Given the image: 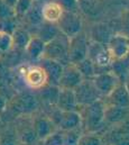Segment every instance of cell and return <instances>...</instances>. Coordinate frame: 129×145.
<instances>
[{
    "label": "cell",
    "mask_w": 129,
    "mask_h": 145,
    "mask_svg": "<svg viewBox=\"0 0 129 145\" xmlns=\"http://www.w3.org/2000/svg\"><path fill=\"white\" fill-rule=\"evenodd\" d=\"M106 107L107 105L104 100L100 99L80 108V114L82 116V129L84 133H98V131L102 128L106 123Z\"/></svg>",
    "instance_id": "1"
},
{
    "label": "cell",
    "mask_w": 129,
    "mask_h": 145,
    "mask_svg": "<svg viewBox=\"0 0 129 145\" xmlns=\"http://www.w3.org/2000/svg\"><path fill=\"white\" fill-rule=\"evenodd\" d=\"M39 105L40 103L37 98V95L29 91L17 93L8 104L9 109L15 115H17V117L35 114L39 110Z\"/></svg>",
    "instance_id": "2"
},
{
    "label": "cell",
    "mask_w": 129,
    "mask_h": 145,
    "mask_svg": "<svg viewBox=\"0 0 129 145\" xmlns=\"http://www.w3.org/2000/svg\"><path fill=\"white\" fill-rule=\"evenodd\" d=\"M88 57L97 67V74L110 70L111 64L113 62V59L110 54V51H109L107 44L96 42L92 39H90Z\"/></svg>",
    "instance_id": "3"
},
{
    "label": "cell",
    "mask_w": 129,
    "mask_h": 145,
    "mask_svg": "<svg viewBox=\"0 0 129 145\" xmlns=\"http://www.w3.org/2000/svg\"><path fill=\"white\" fill-rule=\"evenodd\" d=\"M68 44H70V37H67L61 32L54 39L46 43L44 57L55 60V61L62 63L63 65L70 63Z\"/></svg>",
    "instance_id": "4"
},
{
    "label": "cell",
    "mask_w": 129,
    "mask_h": 145,
    "mask_svg": "<svg viewBox=\"0 0 129 145\" xmlns=\"http://www.w3.org/2000/svg\"><path fill=\"white\" fill-rule=\"evenodd\" d=\"M90 37L85 31L70 38L68 44V60L70 63L78 64L88 57Z\"/></svg>",
    "instance_id": "5"
},
{
    "label": "cell",
    "mask_w": 129,
    "mask_h": 145,
    "mask_svg": "<svg viewBox=\"0 0 129 145\" xmlns=\"http://www.w3.org/2000/svg\"><path fill=\"white\" fill-rule=\"evenodd\" d=\"M60 31L67 37H73L81 33L83 29V18L79 11H67L65 10L61 19L57 23Z\"/></svg>",
    "instance_id": "6"
},
{
    "label": "cell",
    "mask_w": 129,
    "mask_h": 145,
    "mask_svg": "<svg viewBox=\"0 0 129 145\" xmlns=\"http://www.w3.org/2000/svg\"><path fill=\"white\" fill-rule=\"evenodd\" d=\"M15 128H16L20 144L36 145L37 142H39L33 126L32 115L17 117V120L15 123Z\"/></svg>",
    "instance_id": "7"
},
{
    "label": "cell",
    "mask_w": 129,
    "mask_h": 145,
    "mask_svg": "<svg viewBox=\"0 0 129 145\" xmlns=\"http://www.w3.org/2000/svg\"><path fill=\"white\" fill-rule=\"evenodd\" d=\"M75 97L78 100V104L81 107L88 106L97 100L103 99L100 95V92L98 91L97 87L94 86L92 79H84L75 89Z\"/></svg>",
    "instance_id": "8"
},
{
    "label": "cell",
    "mask_w": 129,
    "mask_h": 145,
    "mask_svg": "<svg viewBox=\"0 0 129 145\" xmlns=\"http://www.w3.org/2000/svg\"><path fill=\"white\" fill-rule=\"evenodd\" d=\"M22 74L25 84L31 90L37 91L48 84L46 72L38 63L26 67V69L24 70V72H22Z\"/></svg>",
    "instance_id": "9"
},
{
    "label": "cell",
    "mask_w": 129,
    "mask_h": 145,
    "mask_svg": "<svg viewBox=\"0 0 129 145\" xmlns=\"http://www.w3.org/2000/svg\"><path fill=\"white\" fill-rule=\"evenodd\" d=\"M32 117L33 126L39 142L44 141L45 138H47L59 129L57 126L54 124V121L50 118V116L46 112L38 110L35 114H33Z\"/></svg>",
    "instance_id": "10"
},
{
    "label": "cell",
    "mask_w": 129,
    "mask_h": 145,
    "mask_svg": "<svg viewBox=\"0 0 129 145\" xmlns=\"http://www.w3.org/2000/svg\"><path fill=\"white\" fill-rule=\"evenodd\" d=\"M92 81L94 83V86L97 87L98 91L100 92L102 98L108 97L115 89L116 87L122 82L119 76L113 72L111 69L104 72L98 73L92 78Z\"/></svg>",
    "instance_id": "11"
},
{
    "label": "cell",
    "mask_w": 129,
    "mask_h": 145,
    "mask_svg": "<svg viewBox=\"0 0 129 145\" xmlns=\"http://www.w3.org/2000/svg\"><path fill=\"white\" fill-rule=\"evenodd\" d=\"M113 61L122 60L129 56V36L124 33H116L107 44Z\"/></svg>",
    "instance_id": "12"
},
{
    "label": "cell",
    "mask_w": 129,
    "mask_h": 145,
    "mask_svg": "<svg viewBox=\"0 0 129 145\" xmlns=\"http://www.w3.org/2000/svg\"><path fill=\"white\" fill-rule=\"evenodd\" d=\"M84 80L82 73L80 72L76 64L67 63L64 65L63 72L61 75L59 87L61 89H71L74 90L82 81Z\"/></svg>",
    "instance_id": "13"
},
{
    "label": "cell",
    "mask_w": 129,
    "mask_h": 145,
    "mask_svg": "<svg viewBox=\"0 0 129 145\" xmlns=\"http://www.w3.org/2000/svg\"><path fill=\"white\" fill-rule=\"evenodd\" d=\"M37 63L45 70L46 75H47V80H48V84L59 86L64 65L55 60H51V59H46V57L40 59Z\"/></svg>",
    "instance_id": "14"
},
{
    "label": "cell",
    "mask_w": 129,
    "mask_h": 145,
    "mask_svg": "<svg viewBox=\"0 0 129 145\" xmlns=\"http://www.w3.org/2000/svg\"><path fill=\"white\" fill-rule=\"evenodd\" d=\"M103 100L107 106L129 108V92L125 82H120L108 97L103 98Z\"/></svg>",
    "instance_id": "15"
},
{
    "label": "cell",
    "mask_w": 129,
    "mask_h": 145,
    "mask_svg": "<svg viewBox=\"0 0 129 145\" xmlns=\"http://www.w3.org/2000/svg\"><path fill=\"white\" fill-rule=\"evenodd\" d=\"M113 34H116L112 29V27L108 24V23H103V22H98L92 24V26L90 27V33L88 34L90 39L100 42L103 44H108L109 39L112 37Z\"/></svg>",
    "instance_id": "16"
},
{
    "label": "cell",
    "mask_w": 129,
    "mask_h": 145,
    "mask_svg": "<svg viewBox=\"0 0 129 145\" xmlns=\"http://www.w3.org/2000/svg\"><path fill=\"white\" fill-rule=\"evenodd\" d=\"M60 91H61V88L59 86L47 84L44 88L37 90L36 95L40 104H44V106L52 108V107H55L57 104Z\"/></svg>",
    "instance_id": "17"
},
{
    "label": "cell",
    "mask_w": 129,
    "mask_h": 145,
    "mask_svg": "<svg viewBox=\"0 0 129 145\" xmlns=\"http://www.w3.org/2000/svg\"><path fill=\"white\" fill-rule=\"evenodd\" d=\"M64 11V8L55 0H47L43 3L42 7V15L44 22L54 23V24L59 23Z\"/></svg>",
    "instance_id": "18"
},
{
    "label": "cell",
    "mask_w": 129,
    "mask_h": 145,
    "mask_svg": "<svg viewBox=\"0 0 129 145\" xmlns=\"http://www.w3.org/2000/svg\"><path fill=\"white\" fill-rule=\"evenodd\" d=\"M57 127L63 132L82 128V116L80 111H62V116Z\"/></svg>",
    "instance_id": "19"
},
{
    "label": "cell",
    "mask_w": 129,
    "mask_h": 145,
    "mask_svg": "<svg viewBox=\"0 0 129 145\" xmlns=\"http://www.w3.org/2000/svg\"><path fill=\"white\" fill-rule=\"evenodd\" d=\"M56 107L63 111H80V106L78 104L75 92L71 89H61Z\"/></svg>",
    "instance_id": "20"
},
{
    "label": "cell",
    "mask_w": 129,
    "mask_h": 145,
    "mask_svg": "<svg viewBox=\"0 0 129 145\" xmlns=\"http://www.w3.org/2000/svg\"><path fill=\"white\" fill-rule=\"evenodd\" d=\"M45 47H46V43L43 39H40L36 35H33L27 47L25 48V52L31 61L37 63L40 59L44 57Z\"/></svg>",
    "instance_id": "21"
},
{
    "label": "cell",
    "mask_w": 129,
    "mask_h": 145,
    "mask_svg": "<svg viewBox=\"0 0 129 145\" xmlns=\"http://www.w3.org/2000/svg\"><path fill=\"white\" fill-rule=\"evenodd\" d=\"M104 9L102 0H79V10L81 15L88 17H98Z\"/></svg>",
    "instance_id": "22"
},
{
    "label": "cell",
    "mask_w": 129,
    "mask_h": 145,
    "mask_svg": "<svg viewBox=\"0 0 129 145\" xmlns=\"http://www.w3.org/2000/svg\"><path fill=\"white\" fill-rule=\"evenodd\" d=\"M60 33H61V31H60L57 24L44 22L42 25H39V26L36 28L34 35L38 36L40 39H43L45 43H48V42H51L52 39H54Z\"/></svg>",
    "instance_id": "23"
},
{
    "label": "cell",
    "mask_w": 129,
    "mask_h": 145,
    "mask_svg": "<svg viewBox=\"0 0 129 145\" xmlns=\"http://www.w3.org/2000/svg\"><path fill=\"white\" fill-rule=\"evenodd\" d=\"M129 115V108H121L116 106H107L104 121L108 124H117L126 119Z\"/></svg>",
    "instance_id": "24"
},
{
    "label": "cell",
    "mask_w": 129,
    "mask_h": 145,
    "mask_svg": "<svg viewBox=\"0 0 129 145\" xmlns=\"http://www.w3.org/2000/svg\"><path fill=\"white\" fill-rule=\"evenodd\" d=\"M11 35H12V39H14V47H18L24 51L27 47V45L33 36L29 33V31L24 27H16Z\"/></svg>",
    "instance_id": "25"
},
{
    "label": "cell",
    "mask_w": 129,
    "mask_h": 145,
    "mask_svg": "<svg viewBox=\"0 0 129 145\" xmlns=\"http://www.w3.org/2000/svg\"><path fill=\"white\" fill-rule=\"evenodd\" d=\"M40 1H35L33 7L29 9V11L25 15V20L28 23V25H31L33 27L37 28L39 25H42L44 23V19H43V15H42V6H38Z\"/></svg>",
    "instance_id": "26"
},
{
    "label": "cell",
    "mask_w": 129,
    "mask_h": 145,
    "mask_svg": "<svg viewBox=\"0 0 129 145\" xmlns=\"http://www.w3.org/2000/svg\"><path fill=\"white\" fill-rule=\"evenodd\" d=\"M0 145H20L15 126H7L0 132Z\"/></svg>",
    "instance_id": "27"
},
{
    "label": "cell",
    "mask_w": 129,
    "mask_h": 145,
    "mask_svg": "<svg viewBox=\"0 0 129 145\" xmlns=\"http://www.w3.org/2000/svg\"><path fill=\"white\" fill-rule=\"evenodd\" d=\"M76 65H78L80 72L82 73L84 79H92L97 74V67L94 65V63L89 57L84 59L83 61H81Z\"/></svg>",
    "instance_id": "28"
},
{
    "label": "cell",
    "mask_w": 129,
    "mask_h": 145,
    "mask_svg": "<svg viewBox=\"0 0 129 145\" xmlns=\"http://www.w3.org/2000/svg\"><path fill=\"white\" fill-rule=\"evenodd\" d=\"M83 133L82 128L63 132V145H79L80 137Z\"/></svg>",
    "instance_id": "29"
},
{
    "label": "cell",
    "mask_w": 129,
    "mask_h": 145,
    "mask_svg": "<svg viewBox=\"0 0 129 145\" xmlns=\"http://www.w3.org/2000/svg\"><path fill=\"white\" fill-rule=\"evenodd\" d=\"M14 48L12 35L7 32L0 31V54H6Z\"/></svg>",
    "instance_id": "30"
},
{
    "label": "cell",
    "mask_w": 129,
    "mask_h": 145,
    "mask_svg": "<svg viewBox=\"0 0 129 145\" xmlns=\"http://www.w3.org/2000/svg\"><path fill=\"white\" fill-rule=\"evenodd\" d=\"M34 2H35V0H18L16 7L14 9L16 17L24 18L25 15L29 11V9L33 7Z\"/></svg>",
    "instance_id": "31"
},
{
    "label": "cell",
    "mask_w": 129,
    "mask_h": 145,
    "mask_svg": "<svg viewBox=\"0 0 129 145\" xmlns=\"http://www.w3.org/2000/svg\"><path fill=\"white\" fill-rule=\"evenodd\" d=\"M79 145H102V141L97 133H83L80 137Z\"/></svg>",
    "instance_id": "32"
},
{
    "label": "cell",
    "mask_w": 129,
    "mask_h": 145,
    "mask_svg": "<svg viewBox=\"0 0 129 145\" xmlns=\"http://www.w3.org/2000/svg\"><path fill=\"white\" fill-rule=\"evenodd\" d=\"M43 145H63V131L57 129L51 136L42 141Z\"/></svg>",
    "instance_id": "33"
},
{
    "label": "cell",
    "mask_w": 129,
    "mask_h": 145,
    "mask_svg": "<svg viewBox=\"0 0 129 145\" xmlns=\"http://www.w3.org/2000/svg\"><path fill=\"white\" fill-rule=\"evenodd\" d=\"M15 10L11 9L10 7H8L2 0H0V20H5V19H11L15 18Z\"/></svg>",
    "instance_id": "34"
},
{
    "label": "cell",
    "mask_w": 129,
    "mask_h": 145,
    "mask_svg": "<svg viewBox=\"0 0 129 145\" xmlns=\"http://www.w3.org/2000/svg\"><path fill=\"white\" fill-rule=\"evenodd\" d=\"M57 1L63 8L64 10L67 11H79V0H55Z\"/></svg>",
    "instance_id": "35"
},
{
    "label": "cell",
    "mask_w": 129,
    "mask_h": 145,
    "mask_svg": "<svg viewBox=\"0 0 129 145\" xmlns=\"http://www.w3.org/2000/svg\"><path fill=\"white\" fill-rule=\"evenodd\" d=\"M120 22H121V27H122V33L129 36V8L125 9L121 14L120 17Z\"/></svg>",
    "instance_id": "36"
},
{
    "label": "cell",
    "mask_w": 129,
    "mask_h": 145,
    "mask_svg": "<svg viewBox=\"0 0 129 145\" xmlns=\"http://www.w3.org/2000/svg\"><path fill=\"white\" fill-rule=\"evenodd\" d=\"M2 1H3L8 7H10L11 9H15V7H16L18 0H2Z\"/></svg>",
    "instance_id": "37"
},
{
    "label": "cell",
    "mask_w": 129,
    "mask_h": 145,
    "mask_svg": "<svg viewBox=\"0 0 129 145\" xmlns=\"http://www.w3.org/2000/svg\"><path fill=\"white\" fill-rule=\"evenodd\" d=\"M124 82H125V84H126V87H127V89H128V92H129V74L127 75V78H126V80H125Z\"/></svg>",
    "instance_id": "38"
},
{
    "label": "cell",
    "mask_w": 129,
    "mask_h": 145,
    "mask_svg": "<svg viewBox=\"0 0 129 145\" xmlns=\"http://www.w3.org/2000/svg\"><path fill=\"white\" fill-rule=\"evenodd\" d=\"M35 1H40V2H43V1H44V2H45V1H47V0H35Z\"/></svg>",
    "instance_id": "39"
},
{
    "label": "cell",
    "mask_w": 129,
    "mask_h": 145,
    "mask_svg": "<svg viewBox=\"0 0 129 145\" xmlns=\"http://www.w3.org/2000/svg\"><path fill=\"white\" fill-rule=\"evenodd\" d=\"M20 145H23V144H20Z\"/></svg>",
    "instance_id": "40"
}]
</instances>
